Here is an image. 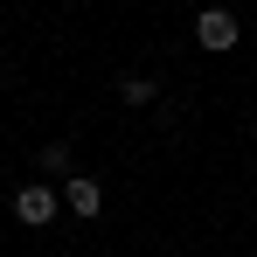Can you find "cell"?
<instances>
[{
    "mask_svg": "<svg viewBox=\"0 0 257 257\" xmlns=\"http://www.w3.org/2000/svg\"><path fill=\"white\" fill-rule=\"evenodd\" d=\"M195 42L209 49V56H222V49L243 42V21H236L229 7H202V14H195Z\"/></svg>",
    "mask_w": 257,
    "mask_h": 257,
    "instance_id": "cell-1",
    "label": "cell"
},
{
    "mask_svg": "<svg viewBox=\"0 0 257 257\" xmlns=\"http://www.w3.org/2000/svg\"><path fill=\"white\" fill-rule=\"evenodd\" d=\"M56 195H63V188H49V181H35V188H14V215L42 229V222H56Z\"/></svg>",
    "mask_w": 257,
    "mask_h": 257,
    "instance_id": "cell-2",
    "label": "cell"
},
{
    "mask_svg": "<svg viewBox=\"0 0 257 257\" xmlns=\"http://www.w3.org/2000/svg\"><path fill=\"white\" fill-rule=\"evenodd\" d=\"M63 202L77 215H104V181H90V174H70L63 181Z\"/></svg>",
    "mask_w": 257,
    "mask_h": 257,
    "instance_id": "cell-3",
    "label": "cell"
},
{
    "mask_svg": "<svg viewBox=\"0 0 257 257\" xmlns=\"http://www.w3.org/2000/svg\"><path fill=\"white\" fill-rule=\"evenodd\" d=\"M70 160H77L70 139H49V146H42V174H63V181H70Z\"/></svg>",
    "mask_w": 257,
    "mask_h": 257,
    "instance_id": "cell-4",
    "label": "cell"
},
{
    "mask_svg": "<svg viewBox=\"0 0 257 257\" xmlns=\"http://www.w3.org/2000/svg\"><path fill=\"white\" fill-rule=\"evenodd\" d=\"M118 97H125V104H153L160 84H153V77H118Z\"/></svg>",
    "mask_w": 257,
    "mask_h": 257,
    "instance_id": "cell-5",
    "label": "cell"
}]
</instances>
